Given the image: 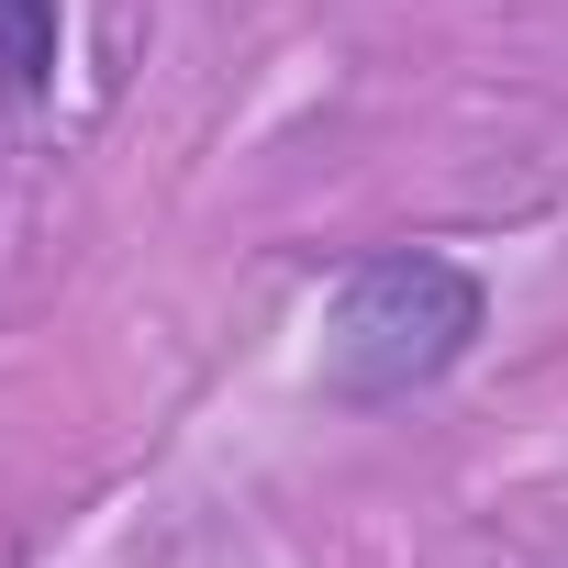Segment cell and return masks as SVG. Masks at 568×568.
Returning <instances> with one entry per match:
<instances>
[{
  "instance_id": "obj_1",
  "label": "cell",
  "mask_w": 568,
  "mask_h": 568,
  "mask_svg": "<svg viewBox=\"0 0 568 568\" xmlns=\"http://www.w3.org/2000/svg\"><path fill=\"white\" fill-rule=\"evenodd\" d=\"M490 335V278L446 245H379L335 278L324 302V368L313 390L335 413H402L424 390H446Z\"/></svg>"
},
{
  "instance_id": "obj_2",
  "label": "cell",
  "mask_w": 568,
  "mask_h": 568,
  "mask_svg": "<svg viewBox=\"0 0 568 568\" xmlns=\"http://www.w3.org/2000/svg\"><path fill=\"white\" fill-rule=\"evenodd\" d=\"M68 68V0H0V112H45Z\"/></svg>"
}]
</instances>
